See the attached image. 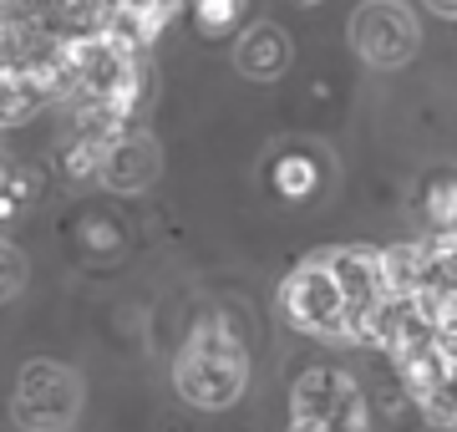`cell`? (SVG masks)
Returning a JSON list of instances; mask_svg holds the SVG:
<instances>
[{"mask_svg":"<svg viewBox=\"0 0 457 432\" xmlns=\"http://www.w3.org/2000/svg\"><path fill=\"white\" fill-rule=\"evenodd\" d=\"M97 168H102V183L117 188V194H137L147 183L158 179L163 168V153L147 133H117L107 148L97 153Z\"/></svg>","mask_w":457,"mask_h":432,"instance_id":"5b68a950","label":"cell"},{"mask_svg":"<svg viewBox=\"0 0 457 432\" xmlns=\"http://www.w3.org/2000/svg\"><path fill=\"white\" fill-rule=\"evenodd\" d=\"M239 11V0H204L198 5V21H204V31H224L228 21Z\"/></svg>","mask_w":457,"mask_h":432,"instance_id":"7c38bea8","label":"cell"},{"mask_svg":"<svg viewBox=\"0 0 457 432\" xmlns=\"http://www.w3.org/2000/svg\"><path fill=\"white\" fill-rule=\"evenodd\" d=\"M351 46L371 62V67H407L411 56L422 51V26L407 5L396 0H366L351 16Z\"/></svg>","mask_w":457,"mask_h":432,"instance_id":"277c9868","label":"cell"},{"mask_svg":"<svg viewBox=\"0 0 457 432\" xmlns=\"http://www.w3.org/2000/svg\"><path fill=\"white\" fill-rule=\"evenodd\" d=\"M427 5H432L437 16H453V11H457V0H427Z\"/></svg>","mask_w":457,"mask_h":432,"instance_id":"4fadbf2b","label":"cell"},{"mask_svg":"<svg viewBox=\"0 0 457 432\" xmlns=\"http://www.w3.org/2000/svg\"><path fill=\"white\" fill-rule=\"evenodd\" d=\"M173 382H179L188 407H234L249 386L245 341L224 326H198L173 366Z\"/></svg>","mask_w":457,"mask_h":432,"instance_id":"6da1fadb","label":"cell"},{"mask_svg":"<svg viewBox=\"0 0 457 432\" xmlns=\"http://www.w3.org/2000/svg\"><path fill=\"white\" fill-rule=\"evenodd\" d=\"M87 386L82 377L71 371L66 361H26L21 366V382H16V402L11 412L26 432H71L77 417H82Z\"/></svg>","mask_w":457,"mask_h":432,"instance_id":"7a4b0ae2","label":"cell"},{"mask_svg":"<svg viewBox=\"0 0 457 432\" xmlns=\"http://www.w3.org/2000/svg\"><path fill=\"white\" fill-rule=\"evenodd\" d=\"M21 285H26V260H21L16 245L0 239V300H16Z\"/></svg>","mask_w":457,"mask_h":432,"instance_id":"30bf717a","label":"cell"},{"mask_svg":"<svg viewBox=\"0 0 457 432\" xmlns=\"http://www.w3.org/2000/svg\"><path fill=\"white\" fill-rule=\"evenodd\" d=\"M422 397V412H427V422H432V432H453L457 428V402H453V382L447 386H427V392H417Z\"/></svg>","mask_w":457,"mask_h":432,"instance_id":"9c48e42d","label":"cell"},{"mask_svg":"<svg viewBox=\"0 0 457 432\" xmlns=\"http://www.w3.org/2000/svg\"><path fill=\"white\" fill-rule=\"evenodd\" d=\"M279 188L285 194H311V183H315V168L305 163V158H290V163H279Z\"/></svg>","mask_w":457,"mask_h":432,"instance_id":"8fae6325","label":"cell"},{"mask_svg":"<svg viewBox=\"0 0 457 432\" xmlns=\"http://www.w3.org/2000/svg\"><path fill=\"white\" fill-rule=\"evenodd\" d=\"M285 316L305 336H326V341H351L356 346V326H351V311H345V295L336 285V275H330L326 254H311L285 280Z\"/></svg>","mask_w":457,"mask_h":432,"instance_id":"3957f363","label":"cell"},{"mask_svg":"<svg viewBox=\"0 0 457 432\" xmlns=\"http://www.w3.org/2000/svg\"><path fill=\"white\" fill-rule=\"evenodd\" d=\"M234 62H239V71L254 77V82H275L279 71L290 67V41H285L275 26H254V31L239 41Z\"/></svg>","mask_w":457,"mask_h":432,"instance_id":"52a82bcc","label":"cell"},{"mask_svg":"<svg viewBox=\"0 0 457 432\" xmlns=\"http://www.w3.org/2000/svg\"><path fill=\"white\" fill-rule=\"evenodd\" d=\"M351 397H361V386L351 382L345 371H336V366H311V371L295 382L290 412H295V422H330Z\"/></svg>","mask_w":457,"mask_h":432,"instance_id":"8992f818","label":"cell"},{"mask_svg":"<svg viewBox=\"0 0 457 432\" xmlns=\"http://www.w3.org/2000/svg\"><path fill=\"white\" fill-rule=\"evenodd\" d=\"M290 432H330V428H326V422H295Z\"/></svg>","mask_w":457,"mask_h":432,"instance_id":"5bb4252c","label":"cell"},{"mask_svg":"<svg viewBox=\"0 0 457 432\" xmlns=\"http://www.w3.org/2000/svg\"><path fill=\"white\" fill-rule=\"evenodd\" d=\"M396 366H402V377H407L411 392H427V386H447V382H453V331H442V336H432L427 346L407 351V356H402Z\"/></svg>","mask_w":457,"mask_h":432,"instance_id":"ba28073f","label":"cell"},{"mask_svg":"<svg viewBox=\"0 0 457 432\" xmlns=\"http://www.w3.org/2000/svg\"><path fill=\"white\" fill-rule=\"evenodd\" d=\"M305 5H315V0H305Z\"/></svg>","mask_w":457,"mask_h":432,"instance_id":"9a60e30c","label":"cell"}]
</instances>
